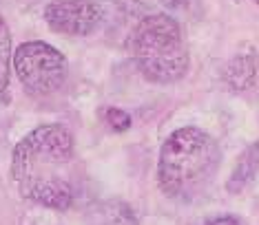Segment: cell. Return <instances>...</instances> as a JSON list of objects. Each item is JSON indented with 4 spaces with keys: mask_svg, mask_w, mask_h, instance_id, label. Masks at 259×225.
I'll return each mask as SVG.
<instances>
[{
    "mask_svg": "<svg viewBox=\"0 0 259 225\" xmlns=\"http://www.w3.org/2000/svg\"><path fill=\"white\" fill-rule=\"evenodd\" d=\"M11 179L27 201L69 210L80 190L73 135L60 124H45L27 133L11 155Z\"/></svg>",
    "mask_w": 259,
    "mask_h": 225,
    "instance_id": "cell-1",
    "label": "cell"
},
{
    "mask_svg": "<svg viewBox=\"0 0 259 225\" xmlns=\"http://www.w3.org/2000/svg\"><path fill=\"white\" fill-rule=\"evenodd\" d=\"M220 161L217 141L202 128L184 126L164 141L157 161V183L168 199L191 203L210 188Z\"/></svg>",
    "mask_w": 259,
    "mask_h": 225,
    "instance_id": "cell-2",
    "label": "cell"
},
{
    "mask_svg": "<svg viewBox=\"0 0 259 225\" xmlns=\"http://www.w3.org/2000/svg\"><path fill=\"white\" fill-rule=\"evenodd\" d=\"M126 49L149 82L170 84L188 71V49L180 22L168 14L144 16L128 33Z\"/></svg>",
    "mask_w": 259,
    "mask_h": 225,
    "instance_id": "cell-3",
    "label": "cell"
},
{
    "mask_svg": "<svg viewBox=\"0 0 259 225\" xmlns=\"http://www.w3.org/2000/svg\"><path fill=\"white\" fill-rule=\"evenodd\" d=\"M14 71L29 93L49 95L62 86L67 75V60L56 46L33 40L16 49Z\"/></svg>",
    "mask_w": 259,
    "mask_h": 225,
    "instance_id": "cell-4",
    "label": "cell"
},
{
    "mask_svg": "<svg viewBox=\"0 0 259 225\" xmlns=\"http://www.w3.org/2000/svg\"><path fill=\"white\" fill-rule=\"evenodd\" d=\"M51 31L84 38L102 25V9L96 0H51L45 7Z\"/></svg>",
    "mask_w": 259,
    "mask_h": 225,
    "instance_id": "cell-5",
    "label": "cell"
},
{
    "mask_svg": "<svg viewBox=\"0 0 259 225\" xmlns=\"http://www.w3.org/2000/svg\"><path fill=\"white\" fill-rule=\"evenodd\" d=\"M259 73V62H257V53L248 49L246 53H237L231 62H228L226 71H224V80L228 82V86L233 91H248L255 84Z\"/></svg>",
    "mask_w": 259,
    "mask_h": 225,
    "instance_id": "cell-6",
    "label": "cell"
},
{
    "mask_svg": "<svg viewBox=\"0 0 259 225\" xmlns=\"http://www.w3.org/2000/svg\"><path fill=\"white\" fill-rule=\"evenodd\" d=\"M87 225H140L135 212L128 208V203L120 199H109L98 203L89 212Z\"/></svg>",
    "mask_w": 259,
    "mask_h": 225,
    "instance_id": "cell-7",
    "label": "cell"
},
{
    "mask_svg": "<svg viewBox=\"0 0 259 225\" xmlns=\"http://www.w3.org/2000/svg\"><path fill=\"white\" fill-rule=\"evenodd\" d=\"M11 64H14V53H11V33L5 20L0 18V95L7 91L11 78Z\"/></svg>",
    "mask_w": 259,
    "mask_h": 225,
    "instance_id": "cell-8",
    "label": "cell"
},
{
    "mask_svg": "<svg viewBox=\"0 0 259 225\" xmlns=\"http://www.w3.org/2000/svg\"><path fill=\"white\" fill-rule=\"evenodd\" d=\"M257 150L259 148L255 146V148H250L248 152H246L244 157H241V161H239V165H237V170L233 173V179H231V183H228V190L231 192H239L241 188L246 186L250 179H252V175H255V168H257Z\"/></svg>",
    "mask_w": 259,
    "mask_h": 225,
    "instance_id": "cell-9",
    "label": "cell"
},
{
    "mask_svg": "<svg viewBox=\"0 0 259 225\" xmlns=\"http://www.w3.org/2000/svg\"><path fill=\"white\" fill-rule=\"evenodd\" d=\"M104 120H107L109 126L113 130H117V133H120V130H126L128 126H131V117H128V112H124L122 108H113V106L104 110Z\"/></svg>",
    "mask_w": 259,
    "mask_h": 225,
    "instance_id": "cell-10",
    "label": "cell"
},
{
    "mask_svg": "<svg viewBox=\"0 0 259 225\" xmlns=\"http://www.w3.org/2000/svg\"><path fill=\"white\" fill-rule=\"evenodd\" d=\"M204 225H239V221L235 216H217V218H210V221H206Z\"/></svg>",
    "mask_w": 259,
    "mask_h": 225,
    "instance_id": "cell-11",
    "label": "cell"
},
{
    "mask_svg": "<svg viewBox=\"0 0 259 225\" xmlns=\"http://www.w3.org/2000/svg\"><path fill=\"white\" fill-rule=\"evenodd\" d=\"M252 3H257V5H259V0H252Z\"/></svg>",
    "mask_w": 259,
    "mask_h": 225,
    "instance_id": "cell-12",
    "label": "cell"
}]
</instances>
